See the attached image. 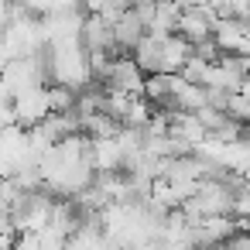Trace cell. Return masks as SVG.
Instances as JSON below:
<instances>
[{
	"instance_id": "1",
	"label": "cell",
	"mask_w": 250,
	"mask_h": 250,
	"mask_svg": "<svg viewBox=\"0 0 250 250\" xmlns=\"http://www.w3.org/2000/svg\"><path fill=\"white\" fill-rule=\"evenodd\" d=\"M212 35H216V45H219V48L250 55V28H247L243 21H233V18L216 21V31H212Z\"/></svg>"
}]
</instances>
